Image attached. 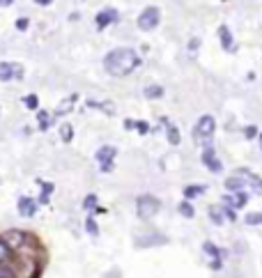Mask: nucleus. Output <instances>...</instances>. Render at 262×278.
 Returning <instances> with one entry per match:
<instances>
[{"instance_id": "3", "label": "nucleus", "mask_w": 262, "mask_h": 278, "mask_svg": "<svg viewBox=\"0 0 262 278\" xmlns=\"http://www.w3.org/2000/svg\"><path fill=\"white\" fill-rule=\"evenodd\" d=\"M161 200L154 196V193H140L138 198H136V216L140 221H152V218L159 216V212H161Z\"/></svg>"}, {"instance_id": "28", "label": "nucleus", "mask_w": 262, "mask_h": 278, "mask_svg": "<svg viewBox=\"0 0 262 278\" xmlns=\"http://www.w3.org/2000/svg\"><path fill=\"white\" fill-rule=\"evenodd\" d=\"M37 186H39V193H44V196H53V193H58L55 182H49V180H42V177H37Z\"/></svg>"}, {"instance_id": "21", "label": "nucleus", "mask_w": 262, "mask_h": 278, "mask_svg": "<svg viewBox=\"0 0 262 278\" xmlns=\"http://www.w3.org/2000/svg\"><path fill=\"white\" fill-rule=\"evenodd\" d=\"M58 138H60L65 145L74 143V138H76V127H74L71 122H62L60 127H58Z\"/></svg>"}, {"instance_id": "22", "label": "nucleus", "mask_w": 262, "mask_h": 278, "mask_svg": "<svg viewBox=\"0 0 262 278\" xmlns=\"http://www.w3.org/2000/svg\"><path fill=\"white\" fill-rule=\"evenodd\" d=\"M99 207V196H97L95 191H90L83 196V200H81V209L85 212V214H95V209Z\"/></svg>"}, {"instance_id": "25", "label": "nucleus", "mask_w": 262, "mask_h": 278, "mask_svg": "<svg viewBox=\"0 0 262 278\" xmlns=\"http://www.w3.org/2000/svg\"><path fill=\"white\" fill-rule=\"evenodd\" d=\"M21 104H23V108L26 111H30V113H37L42 106H39V95L37 92H30V95L21 97Z\"/></svg>"}, {"instance_id": "26", "label": "nucleus", "mask_w": 262, "mask_h": 278, "mask_svg": "<svg viewBox=\"0 0 262 278\" xmlns=\"http://www.w3.org/2000/svg\"><path fill=\"white\" fill-rule=\"evenodd\" d=\"M83 230H85V235H90V237H99V223H97V218H95V214H87L85 216V223H83Z\"/></svg>"}, {"instance_id": "9", "label": "nucleus", "mask_w": 262, "mask_h": 278, "mask_svg": "<svg viewBox=\"0 0 262 278\" xmlns=\"http://www.w3.org/2000/svg\"><path fill=\"white\" fill-rule=\"evenodd\" d=\"M16 212L21 218H35L37 212H39V202H37V198L23 193V196L16 198Z\"/></svg>"}, {"instance_id": "23", "label": "nucleus", "mask_w": 262, "mask_h": 278, "mask_svg": "<svg viewBox=\"0 0 262 278\" xmlns=\"http://www.w3.org/2000/svg\"><path fill=\"white\" fill-rule=\"evenodd\" d=\"M14 71H16V62H9V60L0 62V83L14 81Z\"/></svg>"}, {"instance_id": "40", "label": "nucleus", "mask_w": 262, "mask_h": 278, "mask_svg": "<svg viewBox=\"0 0 262 278\" xmlns=\"http://www.w3.org/2000/svg\"><path fill=\"white\" fill-rule=\"evenodd\" d=\"M12 2H14V0H0V7H9Z\"/></svg>"}, {"instance_id": "41", "label": "nucleus", "mask_w": 262, "mask_h": 278, "mask_svg": "<svg viewBox=\"0 0 262 278\" xmlns=\"http://www.w3.org/2000/svg\"><path fill=\"white\" fill-rule=\"evenodd\" d=\"M0 113H2V108H0Z\"/></svg>"}, {"instance_id": "37", "label": "nucleus", "mask_w": 262, "mask_h": 278, "mask_svg": "<svg viewBox=\"0 0 262 278\" xmlns=\"http://www.w3.org/2000/svg\"><path fill=\"white\" fill-rule=\"evenodd\" d=\"M37 5H39V7H49V5H51L53 0H35Z\"/></svg>"}, {"instance_id": "35", "label": "nucleus", "mask_w": 262, "mask_h": 278, "mask_svg": "<svg viewBox=\"0 0 262 278\" xmlns=\"http://www.w3.org/2000/svg\"><path fill=\"white\" fill-rule=\"evenodd\" d=\"M186 49H189L191 53L198 51V49H200V37H191V39H189V44H186Z\"/></svg>"}, {"instance_id": "6", "label": "nucleus", "mask_w": 262, "mask_h": 278, "mask_svg": "<svg viewBox=\"0 0 262 278\" xmlns=\"http://www.w3.org/2000/svg\"><path fill=\"white\" fill-rule=\"evenodd\" d=\"M159 23H161V9H159L157 5L145 7L138 14V18H136V26H138L140 33H152V30L159 28Z\"/></svg>"}, {"instance_id": "39", "label": "nucleus", "mask_w": 262, "mask_h": 278, "mask_svg": "<svg viewBox=\"0 0 262 278\" xmlns=\"http://www.w3.org/2000/svg\"><path fill=\"white\" fill-rule=\"evenodd\" d=\"M246 81H248V83H253V81H255V71H248V76H246Z\"/></svg>"}, {"instance_id": "12", "label": "nucleus", "mask_w": 262, "mask_h": 278, "mask_svg": "<svg viewBox=\"0 0 262 278\" xmlns=\"http://www.w3.org/2000/svg\"><path fill=\"white\" fill-rule=\"evenodd\" d=\"M35 120H37V131H39V133H49V131L58 124V117L53 115V111H46V108H39V111H37Z\"/></svg>"}, {"instance_id": "8", "label": "nucleus", "mask_w": 262, "mask_h": 278, "mask_svg": "<svg viewBox=\"0 0 262 278\" xmlns=\"http://www.w3.org/2000/svg\"><path fill=\"white\" fill-rule=\"evenodd\" d=\"M28 232H30V230H23V228H7V230L0 232V242L14 253L28 242Z\"/></svg>"}, {"instance_id": "4", "label": "nucleus", "mask_w": 262, "mask_h": 278, "mask_svg": "<svg viewBox=\"0 0 262 278\" xmlns=\"http://www.w3.org/2000/svg\"><path fill=\"white\" fill-rule=\"evenodd\" d=\"M200 164L205 165V170H210L212 175H223V161L218 157L216 147H214V143H205L200 145Z\"/></svg>"}, {"instance_id": "7", "label": "nucleus", "mask_w": 262, "mask_h": 278, "mask_svg": "<svg viewBox=\"0 0 262 278\" xmlns=\"http://www.w3.org/2000/svg\"><path fill=\"white\" fill-rule=\"evenodd\" d=\"M164 131V136H166V143L170 145V147H180L182 145V131H180V127L175 124L170 117H166V115H161L159 117V127L154 129L152 127V131Z\"/></svg>"}, {"instance_id": "16", "label": "nucleus", "mask_w": 262, "mask_h": 278, "mask_svg": "<svg viewBox=\"0 0 262 278\" xmlns=\"http://www.w3.org/2000/svg\"><path fill=\"white\" fill-rule=\"evenodd\" d=\"M117 159V147L115 145H99L95 149V164H106V161H115Z\"/></svg>"}, {"instance_id": "30", "label": "nucleus", "mask_w": 262, "mask_h": 278, "mask_svg": "<svg viewBox=\"0 0 262 278\" xmlns=\"http://www.w3.org/2000/svg\"><path fill=\"white\" fill-rule=\"evenodd\" d=\"M136 133L138 136H149L152 133V124L147 120H136Z\"/></svg>"}, {"instance_id": "2", "label": "nucleus", "mask_w": 262, "mask_h": 278, "mask_svg": "<svg viewBox=\"0 0 262 278\" xmlns=\"http://www.w3.org/2000/svg\"><path fill=\"white\" fill-rule=\"evenodd\" d=\"M214 133H216V117L212 113H205L193 124L191 138H193V143L205 145V143H212V140H214Z\"/></svg>"}, {"instance_id": "13", "label": "nucleus", "mask_w": 262, "mask_h": 278, "mask_svg": "<svg viewBox=\"0 0 262 278\" xmlns=\"http://www.w3.org/2000/svg\"><path fill=\"white\" fill-rule=\"evenodd\" d=\"M216 35H218V44H221L223 51L226 53H237V42H235V37H232V30H230L226 23L218 26Z\"/></svg>"}, {"instance_id": "14", "label": "nucleus", "mask_w": 262, "mask_h": 278, "mask_svg": "<svg viewBox=\"0 0 262 278\" xmlns=\"http://www.w3.org/2000/svg\"><path fill=\"white\" fill-rule=\"evenodd\" d=\"M200 251H202V255H207L210 260H226V255H228L226 248H221V246H218L216 242H212V239H205V242H202Z\"/></svg>"}, {"instance_id": "32", "label": "nucleus", "mask_w": 262, "mask_h": 278, "mask_svg": "<svg viewBox=\"0 0 262 278\" xmlns=\"http://www.w3.org/2000/svg\"><path fill=\"white\" fill-rule=\"evenodd\" d=\"M14 28H16L18 33H26L28 28H30V18H28V16H18L16 21H14Z\"/></svg>"}, {"instance_id": "15", "label": "nucleus", "mask_w": 262, "mask_h": 278, "mask_svg": "<svg viewBox=\"0 0 262 278\" xmlns=\"http://www.w3.org/2000/svg\"><path fill=\"white\" fill-rule=\"evenodd\" d=\"M207 193V184H198V182H193V184H184L182 186V198L184 200H198L202 198Z\"/></svg>"}, {"instance_id": "27", "label": "nucleus", "mask_w": 262, "mask_h": 278, "mask_svg": "<svg viewBox=\"0 0 262 278\" xmlns=\"http://www.w3.org/2000/svg\"><path fill=\"white\" fill-rule=\"evenodd\" d=\"M244 226L246 228H262V212H248L244 214Z\"/></svg>"}, {"instance_id": "10", "label": "nucleus", "mask_w": 262, "mask_h": 278, "mask_svg": "<svg viewBox=\"0 0 262 278\" xmlns=\"http://www.w3.org/2000/svg\"><path fill=\"white\" fill-rule=\"evenodd\" d=\"M117 21H120V12H117L115 7H104V9H99V12H97L95 26H97V30L101 33V30H106V28L115 26Z\"/></svg>"}, {"instance_id": "33", "label": "nucleus", "mask_w": 262, "mask_h": 278, "mask_svg": "<svg viewBox=\"0 0 262 278\" xmlns=\"http://www.w3.org/2000/svg\"><path fill=\"white\" fill-rule=\"evenodd\" d=\"M9 260H12V251H9L2 242H0V264H7Z\"/></svg>"}, {"instance_id": "29", "label": "nucleus", "mask_w": 262, "mask_h": 278, "mask_svg": "<svg viewBox=\"0 0 262 278\" xmlns=\"http://www.w3.org/2000/svg\"><path fill=\"white\" fill-rule=\"evenodd\" d=\"M239 133L244 136V140H255L258 138V133H260V127H258V124H244Z\"/></svg>"}, {"instance_id": "38", "label": "nucleus", "mask_w": 262, "mask_h": 278, "mask_svg": "<svg viewBox=\"0 0 262 278\" xmlns=\"http://www.w3.org/2000/svg\"><path fill=\"white\" fill-rule=\"evenodd\" d=\"M255 140H258V149H260V154H262V131L258 133V138H255Z\"/></svg>"}, {"instance_id": "19", "label": "nucleus", "mask_w": 262, "mask_h": 278, "mask_svg": "<svg viewBox=\"0 0 262 278\" xmlns=\"http://www.w3.org/2000/svg\"><path fill=\"white\" fill-rule=\"evenodd\" d=\"M143 97L147 101H159V99L166 97V87L161 85V83H147V85L143 87Z\"/></svg>"}, {"instance_id": "34", "label": "nucleus", "mask_w": 262, "mask_h": 278, "mask_svg": "<svg viewBox=\"0 0 262 278\" xmlns=\"http://www.w3.org/2000/svg\"><path fill=\"white\" fill-rule=\"evenodd\" d=\"M115 170V161H106V164H99V173L101 175H111Z\"/></svg>"}, {"instance_id": "24", "label": "nucleus", "mask_w": 262, "mask_h": 278, "mask_svg": "<svg viewBox=\"0 0 262 278\" xmlns=\"http://www.w3.org/2000/svg\"><path fill=\"white\" fill-rule=\"evenodd\" d=\"M177 214L182 218H186V221H191V218H196V207H193L191 200H180L177 202Z\"/></svg>"}, {"instance_id": "17", "label": "nucleus", "mask_w": 262, "mask_h": 278, "mask_svg": "<svg viewBox=\"0 0 262 278\" xmlns=\"http://www.w3.org/2000/svg\"><path fill=\"white\" fill-rule=\"evenodd\" d=\"M76 104H79V95H69L65 97L60 104L55 106V111H53V115L55 117H65V115H69L74 108H76Z\"/></svg>"}, {"instance_id": "1", "label": "nucleus", "mask_w": 262, "mask_h": 278, "mask_svg": "<svg viewBox=\"0 0 262 278\" xmlns=\"http://www.w3.org/2000/svg\"><path fill=\"white\" fill-rule=\"evenodd\" d=\"M140 65H143V58L138 55L136 49H129V46L113 49L104 55V71L113 79H127Z\"/></svg>"}, {"instance_id": "5", "label": "nucleus", "mask_w": 262, "mask_h": 278, "mask_svg": "<svg viewBox=\"0 0 262 278\" xmlns=\"http://www.w3.org/2000/svg\"><path fill=\"white\" fill-rule=\"evenodd\" d=\"M168 244V235L159 232V230H147V232H136L133 235V246L138 251L145 248H159V246H166Z\"/></svg>"}, {"instance_id": "20", "label": "nucleus", "mask_w": 262, "mask_h": 278, "mask_svg": "<svg viewBox=\"0 0 262 278\" xmlns=\"http://www.w3.org/2000/svg\"><path fill=\"white\" fill-rule=\"evenodd\" d=\"M223 189H226V193H237V191H244L246 189V182L239 177L237 173L228 175L226 180H223Z\"/></svg>"}, {"instance_id": "11", "label": "nucleus", "mask_w": 262, "mask_h": 278, "mask_svg": "<svg viewBox=\"0 0 262 278\" xmlns=\"http://www.w3.org/2000/svg\"><path fill=\"white\" fill-rule=\"evenodd\" d=\"M235 173L246 182V189H251V193L262 196V177L255 170H251V168H237Z\"/></svg>"}, {"instance_id": "18", "label": "nucleus", "mask_w": 262, "mask_h": 278, "mask_svg": "<svg viewBox=\"0 0 262 278\" xmlns=\"http://www.w3.org/2000/svg\"><path fill=\"white\" fill-rule=\"evenodd\" d=\"M207 218H210V223L214 228H223L228 223L226 216H223V209H221V202H214L207 207Z\"/></svg>"}, {"instance_id": "36", "label": "nucleus", "mask_w": 262, "mask_h": 278, "mask_svg": "<svg viewBox=\"0 0 262 278\" xmlns=\"http://www.w3.org/2000/svg\"><path fill=\"white\" fill-rule=\"evenodd\" d=\"M122 127H124V131H136V120L133 117H124Z\"/></svg>"}, {"instance_id": "31", "label": "nucleus", "mask_w": 262, "mask_h": 278, "mask_svg": "<svg viewBox=\"0 0 262 278\" xmlns=\"http://www.w3.org/2000/svg\"><path fill=\"white\" fill-rule=\"evenodd\" d=\"M221 209H223V216H226L228 223H237V209H232L230 205H223V202H221Z\"/></svg>"}]
</instances>
